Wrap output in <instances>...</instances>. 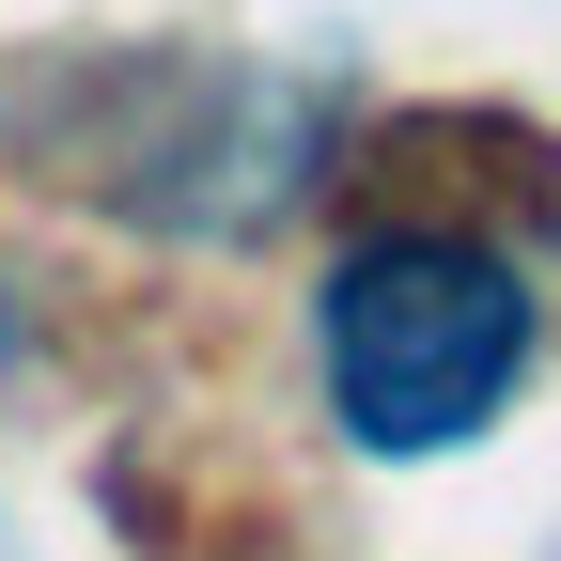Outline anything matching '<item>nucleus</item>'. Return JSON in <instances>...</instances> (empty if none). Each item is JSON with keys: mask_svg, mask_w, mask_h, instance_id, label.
Returning a JSON list of instances; mask_svg holds the SVG:
<instances>
[{"mask_svg": "<svg viewBox=\"0 0 561 561\" xmlns=\"http://www.w3.org/2000/svg\"><path fill=\"white\" fill-rule=\"evenodd\" d=\"M530 265L483 234H359L328 265V405L359 453H453L500 421V390L530 375Z\"/></svg>", "mask_w": 561, "mask_h": 561, "instance_id": "nucleus-1", "label": "nucleus"}]
</instances>
